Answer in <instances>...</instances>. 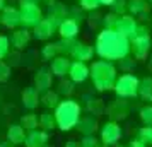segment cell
Here are the masks:
<instances>
[{
  "label": "cell",
  "instance_id": "cell-1",
  "mask_svg": "<svg viewBox=\"0 0 152 147\" xmlns=\"http://www.w3.org/2000/svg\"><path fill=\"white\" fill-rule=\"evenodd\" d=\"M96 53L103 60H121L130 53V39L115 29H103L96 38Z\"/></svg>",
  "mask_w": 152,
  "mask_h": 147
},
{
  "label": "cell",
  "instance_id": "cell-2",
  "mask_svg": "<svg viewBox=\"0 0 152 147\" xmlns=\"http://www.w3.org/2000/svg\"><path fill=\"white\" fill-rule=\"evenodd\" d=\"M89 77L97 91H110L116 82V67L110 60H94L89 67Z\"/></svg>",
  "mask_w": 152,
  "mask_h": 147
},
{
  "label": "cell",
  "instance_id": "cell-3",
  "mask_svg": "<svg viewBox=\"0 0 152 147\" xmlns=\"http://www.w3.org/2000/svg\"><path fill=\"white\" fill-rule=\"evenodd\" d=\"M53 115H55V120H56V127L62 132H70L72 128L77 127L79 120L82 116V108L75 99L67 98L58 103Z\"/></svg>",
  "mask_w": 152,
  "mask_h": 147
},
{
  "label": "cell",
  "instance_id": "cell-4",
  "mask_svg": "<svg viewBox=\"0 0 152 147\" xmlns=\"http://www.w3.org/2000/svg\"><path fill=\"white\" fill-rule=\"evenodd\" d=\"M138 86H140V79L133 74H123L116 79L115 82V94L121 99L135 98L138 96Z\"/></svg>",
  "mask_w": 152,
  "mask_h": 147
},
{
  "label": "cell",
  "instance_id": "cell-5",
  "mask_svg": "<svg viewBox=\"0 0 152 147\" xmlns=\"http://www.w3.org/2000/svg\"><path fill=\"white\" fill-rule=\"evenodd\" d=\"M21 12V26L24 29H34L43 19V10L38 4H19Z\"/></svg>",
  "mask_w": 152,
  "mask_h": 147
},
{
  "label": "cell",
  "instance_id": "cell-6",
  "mask_svg": "<svg viewBox=\"0 0 152 147\" xmlns=\"http://www.w3.org/2000/svg\"><path fill=\"white\" fill-rule=\"evenodd\" d=\"M151 36L149 34H142L138 33L133 39H130V51L133 53L135 60H147V56L151 53Z\"/></svg>",
  "mask_w": 152,
  "mask_h": 147
},
{
  "label": "cell",
  "instance_id": "cell-7",
  "mask_svg": "<svg viewBox=\"0 0 152 147\" xmlns=\"http://www.w3.org/2000/svg\"><path fill=\"white\" fill-rule=\"evenodd\" d=\"M99 130H101V144L106 146V147L116 146L118 140L121 139V127H120L118 121L110 120V121H106Z\"/></svg>",
  "mask_w": 152,
  "mask_h": 147
},
{
  "label": "cell",
  "instance_id": "cell-8",
  "mask_svg": "<svg viewBox=\"0 0 152 147\" xmlns=\"http://www.w3.org/2000/svg\"><path fill=\"white\" fill-rule=\"evenodd\" d=\"M138 26L140 24L133 19V15H120L115 31H118L121 36L128 38V39H133L138 33Z\"/></svg>",
  "mask_w": 152,
  "mask_h": 147
},
{
  "label": "cell",
  "instance_id": "cell-9",
  "mask_svg": "<svg viewBox=\"0 0 152 147\" xmlns=\"http://www.w3.org/2000/svg\"><path fill=\"white\" fill-rule=\"evenodd\" d=\"M56 29H58V26L50 17H43L41 22H38V26L33 29V38L39 39V41H46V39H50L55 34Z\"/></svg>",
  "mask_w": 152,
  "mask_h": 147
},
{
  "label": "cell",
  "instance_id": "cell-10",
  "mask_svg": "<svg viewBox=\"0 0 152 147\" xmlns=\"http://www.w3.org/2000/svg\"><path fill=\"white\" fill-rule=\"evenodd\" d=\"M51 84H53V74H51V69L48 67H41V69L36 70L34 74V87L38 89L39 94H45L51 89Z\"/></svg>",
  "mask_w": 152,
  "mask_h": 147
},
{
  "label": "cell",
  "instance_id": "cell-11",
  "mask_svg": "<svg viewBox=\"0 0 152 147\" xmlns=\"http://www.w3.org/2000/svg\"><path fill=\"white\" fill-rule=\"evenodd\" d=\"M128 111H130V106L126 101H123L121 98L115 99L108 108H106V113L113 121H118V120H125L128 116Z\"/></svg>",
  "mask_w": 152,
  "mask_h": 147
},
{
  "label": "cell",
  "instance_id": "cell-12",
  "mask_svg": "<svg viewBox=\"0 0 152 147\" xmlns=\"http://www.w3.org/2000/svg\"><path fill=\"white\" fill-rule=\"evenodd\" d=\"M75 128L82 133V135H94V132L99 130V120H97V116L92 115V113L82 115Z\"/></svg>",
  "mask_w": 152,
  "mask_h": 147
},
{
  "label": "cell",
  "instance_id": "cell-13",
  "mask_svg": "<svg viewBox=\"0 0 152 147\" xmlns=\"http://www.w3.org/2000/svg\"><path fill=\"white\" fill-rule=\"evenodd\" d=\"M0 24L9 29H15L21 26V12L15 7H5L0 12Z\"/></svg>",
  "mask_w": 152,
  "mask_h": 147
},
{
  "label": "cell",
  "instance_id": "cell-14",
  "mask_svg": "<svg viewBox=\"0 0 152 147\" xmlns=\"http://www.w3.org/2000/svg\"><path fill=\"white\" fill-rule=\"evenodd\" d=\"M89 65L86 62H79V60H75V62H72V65H70V70H69V77L72 82H75V84H79V82H84L86 79L89 77Z\"/></svg>",
  "mask_w": 152,
  "mask_h": 147
},
{
  "label": "cell",
  "instance_id": "cell-15",
  "mask_svg": "<svg viewBox=\"0 0 152 147\" xmlns=\"http://www.w3.org/2000/svg\"><path fill=\"white\" fill-rule=\"evenodd\" d=\"M94 53H96V50L92 46H89V45H86L82 41H77L74 50H72V53H70V56L74 60H79V62H89V60H92Z\"/></svg>",
  "mask_w": 152,
  "mask_h": 147
},
{
  "label": "cell",
  "instance_id": "cell-16",
  "mask_svg": "<svg viewBox=\"0 0 152 147\" xmlns=\"http://www.w3.org/2000/svg\"><path fill=\"white\" fill-rule=\"evenodd\" d=\"M22 105H24V108L26 110H29V111H33L34 108H38V105L41 103V94L38 92V89H36L34 86L33 87H26L24 91H22Z\"/></svg>",
  "mask_w": 152,
  "mask_h": 147
},
{
  "label": "cell",
  "instance_id": "cell-17",
  "mask_svg": "<svg viewBox=\"0 0 152 147\" xmlns=\"http://www.w3.org/2000/svg\"><path fill=\"white\" fill-rule=\"evenodd\" d=\"M48 140H50L48 132L38 130V128H36V130H33V132H28L24 146L26 147H45V146H48Z\"/></svg>",
  "mask_w": 152,
  "mask_h": 147
},
{
  "label": "cell",
  "instance_id": "cell-18",
  "mask_svg": "<svg viewBox=\"0 0 152 147\" xmlns=\"http://www.w3.org/2000/svg\"><path fill=\"white\" fill-rule=\"evenodd\" d=\"M70 65H72V62L69 60V56L58 55L56 58L51 60V67H50V69H51V74H53V75L63 79L65 75H69Z\"/></svg>",
  "mask_w": 152,
  "mask_h": 147
},
{
  "label": "cell",
  "instance_id": "cell-19",
  "mask_svg": "<svg viewBox=\"0 0 152 147\" xmlns=\"http://www.w3.org/2000/svg\"><path fill=\"white\" fill-rule=\"evenodd\" d=\"M31 38H33V34L29 33V29H24V28L15 29L14 33H12V36H10V45H12V48L21 51V50H24L29 45Z\"/></svg>",
  "mask_w": 152,
  "mask_h": 147
},
{
  "label": "cell",
  "instance_id": "cell-20",
  "mask_svg": "<svg viewBox=\"0 0 152 147\" xmlns=\"http://www.w3.org/2000/svg\"><path fill=\"white\" fill-rule=\"evenodd\" d=\"M58 34L62 38H67V39H75L77 34H79V22L72 17H67L65 21H62V24L58 26Z\"/></svg>",
  "mask_w": 152,
  "mask_h": 147
},
{
  "label": "cell",
  "instance_id": "cell-21",
  "mask_svg": "<svg viewBox=\"0 0 152 147\" xmlns=\"http://www.w3.org/2000/svg\"><path fill=\"white\" fill-rule=\"evenodd\" d=\"M26 135L28 132L22 128V125H9L7 128V140L12 142L14 146H19V144H24L26 142Z\"/></svg>",
  "mask_w": 152,
  "mask_h": 147
},
{
  "label": "cell",
  "instance_id": "cell-22",
  "mask_svg": "<svg viewBox=\"0 0 152 147\" xmlns=\"http://www.w3.org/2000/svg\"><path fill=\"white\" fill-rule=\"evenodd\" d=\"M48 17L55 22L56 26H60L62 21L67 19V7L62 5V4H58V2L51 4V5L48 7Z\"/></svg>",
  "mask_w": 152,
  "mask_h": 147
},
{
  "label": "cell",
  "instance_id": "cell-23",
  "mask_svg": "<svg viewBox=\"0 0 152 147\" xmlns=\"http://www.w3.org/2000/svg\"><path fill=\"white\" fill-rule=\"evenodd\" d=\"M126 9H128V12L132 15H142L144 17L147 12H149V2L147 0H128L126 2Z\"/></svg>",
  "mask_w": 152,
  "mask_h": 147
},
{
  "label": "cell",
  "instance_id": "cell-24",
  "mask_svg": "<svg viewBox=\"0 0 152 147\" xmlns=\"http://www.w3.org/2000/svg\"><path fill=\"white\" fill-rule=\"evenodd\" d=\"M138 96L147 101L152 103V77H144L140 79V86H138Z\"/></svg>",
  "mask_w": 152,
  "mask_h": 147
},
{
  "label": "cell",
  "instance_id": "cell-25",
  "mask_svg": "<svg viewBox=\"0 0 152 147\" xmlns=\"http://www.w3.org/2000/svg\"><path fill=\"white\" fill-rule=\"evenodd\" d=\"M39 128L45 130V132H51L53 128H56V120H55V115L50 111H45L39 115Z\"/></svg>",
  "mask_w": 152,
  "mask_h": 147
},
{
  "label": "cell",
  "instance_id": "cell-26",
  "mask_svg": "<svg viewBox=\"0 0 152 147\" xmlns=\"http://www.w3.org/2000/svg\"><path fill=\"white\" fill-rule=\"evenodd\" d=\"M21 125L26 132H33L39 127V118L36 116L34 113H29V115H24L21 118Z\"/></svg>",
  "mask_w": 152,
  "mask_h": 147
},
{
  "label": "cell",
  "instance_id": "cell-27",
  "mask_svg": "<svg viewBox=\"0 0 152 147\" xmlns=\"http://www.w3.org/2000/svg\"><path fill=\"white\" fill-rule=\"evenodd\" d=\"M41 103L46 106V108H53V110H55L56 106H58V103H60V94L56 91H51V89H50L48 92L41 94Z\"/></svg>",
  "mask_w": 152,
  "mask_h": 147
},
{
  "label": "cell",
  "instance_id": "cell-28",
  "mask_svg": "<svg viewBox=\"0 0 152 147\" xmlns=\"http://www.w3.org/2000/svg\"><path fill=\"white\" fill-rule=\"evenodd\" d=\"M75 39H67V38H62L60 41H56V46H58V53L63 56H70L72 50L75 46Z\"/></svg>",
  "mask_w": 152,
  "mask_h": 147
},
{
  "label": "cell",
  "instance_id": "cell-29",
  "mask_svg": "<svg viewBox=\"0 0 152 147\" xmlns=\"http://www.w3.org/2000/svg\"><path fill=\"white\" fill-rule=\"evenodd\" d=\"M58 55H60V53H58V46H56V43H46V45L41 48L43 60H53V58H56Z\"/></svg>",
  "mask_w": 152,
  "mask_h": 147
},
{
  "label": "cell",
  "instance_id": "cell-30",
  "mask_svg": "<svg viewBox=\"0 0 152 147\" xmlns=\"http://www.w3.org/2000/svg\"><path fill=\"white\" fill-rule=\"evenodd\" d=\"M74 84H75V82H72V80H60V84H58V89H56V92H58L60 96H65V98H69L70 94L74 92Z\"/></svg>",
  "mask_w": 152,
  "mask_h": 147
},
{
  "label": "cell",
  "instance_id": "cell-31",
  "mask_svg": "<svg viewBox=\"0 0 152 147\" xmlns=\"http://www.w3.org/2000/svg\"><path fill=\"white\" fill-rule=\"evenodd\" d=\"M87 110H89V113H92V115H101V113L106 110L103 105V101L101 99H91L89 103H87Z\"/></svg>",
  "mask_w": 152,
  "mask_h": 147
},
{
  "label": "cell",
  "instance_id": "cell-32",
  "mask_svg": "<svg viewBox=\"0 0 152 147\" xmlns=\"http://www.w3.org/2000/svg\"><path fill=\"white\" fill-rule=\"evenodd\" d=\"M79 7L87 12H94L101 7V2L99 0H79Z\"/></svg>",
  "mask_w": 152,
  "mask_h": 147
},
{
  "label": "cell",
  "instance_id": "cell-33",
  "mask_svg": "<svg viewBox=\"0 0 152 147\" xmlns=\"http://www.w3.org/2000/svg\"><path fill=\"white\" fill-rule=\"evenodd\" d=\"M10 53V39L7 36L0 34V60H4Z\"/></svg>",
  "mask_w": 152,
  "mask_h": 147
},
{
  "label": "cell",
  "instance_id": "cell-34",
  "mask_svg": "<svg viewBox=\"0 0 152 147\" xmlns=\"http://www.w3.org/2000/svg\"><path fill=\"white\" fill-rule=\"evenodd\" d=\"M118 19H120V15L113 14V12L106 14V15L103 17V29H115V28H116Z\"/></svg>",
  "mask_w": 152,
  "mask_h": 147
},
{
  "label": "cell",
  "instance_id": "cell-35",
  "mask_svg": "<svg viewBox=\"0 0 152 147\" xmlns=\"http://www.w3.org/2000/svg\"><path fill=\"white\" fill-rule=\"evenodd\" d=\"M140 120L145 127H152V105L144 106L140 110Z\"/></svg>",
  "mask_w": 152,
  "mask_h": 147
},
{
  "label": "cell",
  "instance_id": "cell-36",
  "mask_svg": "<svg viewBox=\"0 0 152 147\" xmlns=\"http://www.w3.org/2000/svg\"><path fill=\"white\" fill-rule=\"evenodd\" d=\"M111 9V12L113 14H116V15H123L128 9H126V0H115L113 4L110 5Z\"/></svg>",
  "mask_w": 152,
  "mask_h": 147
},
{
  "label": "cell",
  "instance_id": "cell-37",
  "mask_svg": "<svg viewBox=\"0 0 152 147\" xmlns=\"http://www.w3.org/2000/svg\"><path fill=\"white\" fill-rule=\"evenodd\" d=\"M138 139H142L147 144V146H152V127H144V128H140L137 133Z\"/></svg>",
  "mask_w": 152,
  "mask_h": 147
},
{
  "label": "cell",
  "instance_id": "cell-38",
  "mask_svg": "<svg viewBox=\"0 0 152 147\" xmlns=\"http://www.w3.org/2000/svg\"><path fill=\"white\" fill-rule=\"evenodd\" d=\"M80 147H101V142L94 135H84V139L80 140Z\"/></svg>",
  "mask_w": 152,
  "mask_h": 147
},
{
  "label": "cell",
  "instance_id": "cell-39",
  "mask_svg": "<svg viewBox=\"0 0 152 147\" xmlns=\"http://www.w3.org/2000/svg\"><path fill=\"white\" fill-rule=\"evenodd\" d=\"M10 77V65L5 63L4 60H0V82H5Z\"/></svg>",
  "mask_w": 152,
  "mask_h": 147
},
{
  "label": "cell",
  "instance_id": "cell-40",
  "mask_svg": "<svg viewBox=\"0 0 152 147\" xmlns=\"http://www.w3.org/2000/svg\"><path fill=\"white\" fill-rule=\"evenodd\" d=\"M135 67V60L133 58H128V56H125V58H121L120 60V69L125 70L126 74H130V70Z\"/></svg>",
  "mask_w": 152,
  "mask_h": 147
},
{
  "label": "cell",
  "instance_id": "cell-41",
  "mask_svg": "<svg viewBox=\"0 0 152 147\" xmlns=\"http://www.w3.org/2000/svg\"><path fill=\"white\" fill-rule=\"evenodd\" d=\"M128 147H147V144H145L142 139H138V137H133V139L130 140Z\"/></svg>",
  "mask_w": 152,
  "mask_h": 147
},
{
  "label": "cell",
  "instance_id": "cell-42",
  "mask_svg": "<svg viewBox=\"0 0 152 147\" xmlns=\"http://www.w3.org/2000/svg\"><path fill=\"white\" fill-rule=\"evenodd\" d=\"M65 147H80V142H77V140H69Z\"/></svg>",
  "mask_w": 152,
  "mask_h": 147
},
{
  "label": "cell",
  "instance_id": "cell-43",
  "mask_svg": "<svg viewBox=\"0 0 152 147\" xmlns=\"http://www.w3.org/2000/svg\"><path fill=\"white\" fill-rule=\"evenodd\" d=\"M0 147H14V144H12V142H0Z\"/></svg>",
  "mask_w": 152,
  "mask_h": 147
},
{
  "label": "cell",
  "instance_id": "cell-44",
  "mask_svg": "<svg viewBox=\"0 0 152 147\" xmlns=\"http://www.w3.org/2000/svg\"><path fill=\"white\" fill-rule=\"evenodd\" d=\"M99 2H101V5H108V7H110L115 0H99Z\"/></svg>",
  "mask_w": 152,
  "mask_h": 147
},
{
  "label": "cell",
  "instance_id": "cell-45",
  "mask_svg": "<svg viewBox=\"0 0 152 147\" xmlns=\"http://www.w3.org/2000/svg\"><path fill=\"white\" fill-rule=\"evenodd\" d=\"M5 7H7V5H5V0H0V12H2Z\"/></svg>",
  "mask_w": 152,
  "mask_h": 147
},
{
  "label": "cell",
  "instance_id": "cell-46",
  "mask_svg": "<svg viewBox=\"0 0 152 147\" xmlns=\"http://www.w3.org/2000/svg\"><path fill=\"white\" fill-rule=\"evenodd\" d=\"M149 69H151V72H152V56L149 58Z\"/></svg>",
  "mask_w": 152,
  "mask_h": 147
},
{
  "label": "cell",
  "instance_id": "cell-47",
  "mask_svg": "<svg viewBox=\"0 0 152 147\" xmlns=\"http://www.w3.org/2000/svg\"><path fill=\"white\" fill-rule=\"evenodd\" d=\"M115 147H128V146H118V144H116V146H115Z\"/></svg>",
  "mask_w": 152,
  "mask_h": 147
},
{
  "label": "cell",
  "instance_id": "cell-48",
  "mask_svg": "<svg viewBox=\"0 0 152 147\" xmlns=\"http://www.w3.org/2000/svg\"><path fill=\"white\" fill-rule=\"evenodd\" d=\"M147 2H149V4H152V0H147Z\"/></svg>",
  "mask_w": 152,
  "mask_h": 147
},
{
  "label": "cell",
  "instance_id": "cell-49",
  "mask_svg": "<svg viewBox=\"0 0 152 147\" xmlns=\"http://www.w3.org/2000/svg\"><path fill=\"white\" fill-rule=\"evenodd\" d=\"M0 142H2V135H0Z\"/></svg>",
  "mask_w": 152,
  "mask_h": 147
},
{
  "label": "cell",
  "instance_id": "cell-50",
  "mask_svg": "<svg viewBox=\"0 0 152 147\" xmlns=\"http://www.w3.org/2000/svg\"><path fill=\"white\" fill-rule=\"evenodd\" d=\"M45 147H51V146H45Z\"/></svg>",
  "mask_w": 152,
  "mask_h": 147
},
{
  "label": "cell",
  "instance_id": "cell-51",
  "mask_svg": "<svg viewBox=\"0 0 152 147\" xmlns=\"http://www.w3.org/2000/svg\"><path fill=\"white\" fill-rule=\"evenodd\" d=\"M101 147H106V146H101Z\"/></svg>",
  "mask_w": 152,
  "mask_h": 147
}]
</instances>
